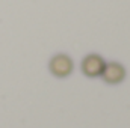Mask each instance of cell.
Wrapping results in <instances>:
<instances>
[{
  "label": "cell",
  "instance_id": "cell-2",
  "mask_svg": "<svg viewBox=\"0 0 130 128\" xmlns=\"http://www.w3.org/2000/svg\"><path fill=\"white\" fill-rule=\"evenodd\" d=\"M104 66H106V62H104V59L101 56H98V54H88L83 59V62H82V72L86 77H91V78L100 77L103 69H104Z\"/></svg>",
  "mask_w": 130,
  "mask_h": 128
},
{
  "label": "cell",
  "instance_id": "cell-1",
  "mask_svg": "<svg viewBox=\"0 0 130 128\" xmlns=\"http://www.w3.org/2000/svg\"><path fill=\"white\" fill-rule=\"evenodd\" d=\"M48 68H50V72L55 75V77H59V78H65L68 77L71 72H73V60L70 56L67 54H56L50 59V63H48Z\"/></svg>",
  "mask_w": 130,
  "mask_h": 128
},
{
  "label": "cell",
  "instance_id": "cell-3",
  "mask_svg": "<svg viewBox=\"0 0 130 128\" xmlns=\"http://www.w3.org/2000/svg\"><path fill=\"white\" fill-rule=\"evenodd\" d=\"M100 77L109 84H118L126 78V68L121 63H118V62L106 63Z\"/></svg>",
  "mask_w": 130,
  "mask_h": 128
}]
</instances>
